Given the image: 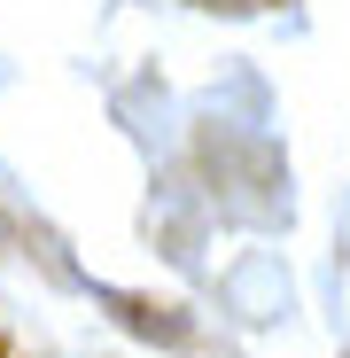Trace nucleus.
I'll use <instances>...</instances> for the list:
<instances>
[]
</instances>
